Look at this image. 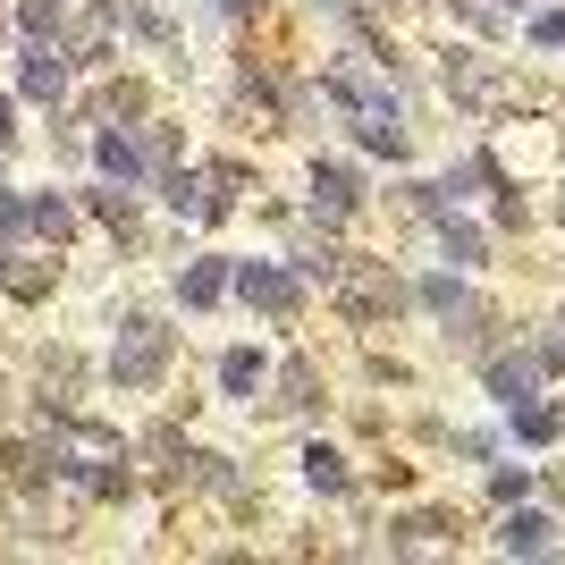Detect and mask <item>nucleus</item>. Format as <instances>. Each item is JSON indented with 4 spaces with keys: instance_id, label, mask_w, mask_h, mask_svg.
Masks as SVG:
<instances>
[{
    "instance_id": "nucleus-1",
    "label": "nucleus",
    "mask_w": 565,
    "mask_h": 565,
    "mask_svg": "<svg viewBox=\"0 0 565 565\" xmlns=\"http://www.w3.org/2000/svg\"><path fill=\"white\" fill-rule=\"evenodd\" d=\"M161 330H143V321H136V338H127V347H118V380H152V372H161Z\"/></svg>"
},
{
    "instance_id": "nucleus-2",
    "label": "nucleus",
    "mask_w": 565,
    "mask_h": 565,
    "mask_svg": "<svg viewBox=\"0 0 565 565\" xmlns=\"http://www.w3.org/2000/svg\"><path fill=\"white\" fill-rule=\"evenodd\" d=\"M236 287H245L262 312H296V279H287V270H262V262H254V270H245Z\"/></svg>"
},
{
    "instance_id": "nucleus-3",
    "label": "nucleus",
    "mask_w": 565,
    "mask_h": 565,
    "mask_svg": "<svg viewBox=\"0 0 565 565\" xmlns=\"http://www.w3.org/2000/svg\"><path fill=\"white\" fill-rule=\"evenodd\" d=\"M312 186H321V203H330V212L363 203V178H354V169H338V161H321V169H312Z\"/></svg>"
},
{
    "instance_id": "nucleus-4",
    "label": "nucleus",
    "mask_w": 565,
    "mask_h": 565,
    "mask_svg": "<svg viewBox=\"0 0 565 565\" xmlns=\"http://www.w3.org/2000/svg\"><path fill=\"white\" fill-rule=\"evenodd\" d=\"M363 143H372L380 161H405V127L388 110H363Z\"/></svg>"
},
{
    "instance_id": "nucleus-5",
    "label": "nucleus",
    "mask_w": 565,
    "mask_h": 565,
    "mask_svg": "<svg viewBox=\"0 0 565 565\" xmlns=\"http://www.w3.org/2000/svg\"><path fill=\"white\" fill-rule=\"evenodd\" d=\"M548 541H557V523H548V515H515V523H507V548H515V557H541Z\"/></svg>"
},
{
    "instance_id": "nucleus-6",
    "label": "nucleus",
    "mask_w": 565,
    "mask_h": 565,
    "mask_svg": "<svg viewBox=\"0 0 565 565\" xmlns=\"http://www.w3.org/2000/svg\"><path fill=\"white\" fill-rule=\"evenodd\" d=\"M220 287H228V270H220V262H203V270H186V279H178V296H186V305H212Z\"/></svg>"
},
{
    "instance_id": "nucleus-7",
    "label": "nucleus",
    "mask_w": 565,
    "mask_h": 565,
    "mask_svg": "<svg viewBox=\"0 0 565 565\" xmlns=\"http://www.w3.org/2000/svg\"><path fill=\"white\" fill-rule=\"evenodd\" d=\"M25 94H60V60H51V51H25Z\"/></svg>"
},
{
    "instance_id": "nucleus-8",
    "label": "nucleus",
    "mask_w": 565,
    "mask_h": 565,
    "mask_svg": "<svg viewBox=\"0 0 565 565\" xmlns=\"http://www.w3.org/2000/svg\"><path fill=\"white\" fill-rule=\"evenodd\" d=\"M305 465H312V490H347V465H338V456H330V448H312V456H305Z\"/></svg>"
},
{
    "instance_id": "nucleus-9",
    "label": "nucleus",
    "mask_w": 565,
    "mask_h": 565,
    "mask_svg": "<svg viewBox=\"0 0 565 565\" xmlns=\"http://www.w3.org/2000/svg\"><path fill=\"white\" fill-rule=\"evenodd\" d=\"M490 388H498V397H523V388H532V363H498Z\"/></svg>"
},
{
    "instance_id": "nucleus-10",
    "label": "nucleus",
    "mask_w": 565,
    "mask_h": 565,
    "mask_svg": "<svg viewBox=\"0 0 565 565\" xmlns=\"http://www.w3.org/2000/svg\"><path fill=\"white\" fill-rule=\"evenodd\" d=\"M515 430H523V439H557V414H548V405H523Z\"/></svg>"
},
{
    "instance_id": "nucleus-11",
    "label": "nucleus",
    "mask_w": 565,
    "mask_h": 565,
    "mask_svg": "<svg viewBox=\"0 0 565 565\" xmlns=\"http://www.w3.org/2000/svg\"><path fill=\"white\" fill-rule=\"evenodd\" d=\"M102 161H110L118 178H136V169H143V161H136V143H127V136H102Z\"/></svg>"
},
{
    "instance_id": "nucleus-12",
    "label": "nucleus",
    "mask_w": 565,
    "mask_h": 565,
    "mask_svg": "<svg viewBox=\"0 0 565 565\" xmlns=\"http://www.w3.org/2000/svg\"><path fill=\"white\" fill-rule=\"evenodd\" d=\"M220 380H228V388H254V380H262V354H228V363H220Z\"/></svg>"
},
{
    "instance_id": "nucleus-13",
    "label": "nucleus",
    "mask_w": 565,
    "mask_h": 565,
    "mask_svg": "<svg viewBox=\"0 0 565 565\" xmlns=\"http://www.w3.org/2000/svg\"><path fill=\"white\" fill-rule=\"evenodd\" d=\"M34 228H43V236H68V203H34Z\"/></svg>"
},
{
    "instance_id": "nucleus-14",
    "label": "nucleus",
    "mask_w": 565,
    "mask_h": 565,
    "mask_svg": "<svg viewBox=\"0 0 565 565\" xmlns=\"http://www.w3.org/2000/svg\"><path fill=\"white\" fill-rule=\"evenodd\" d=\"M532 34H541L548 51H565V18H541V25H532Z\"/></svg>"
},
{
    "instance_id": "nucleus-15",
    "label": "nucleus",
    "mask_w": 565,
    "mask_h": 565,
    "mask_svg": "<svg viewBox=\"0 0 565 565\" xmlns=\"http://www.w3.org/2000/svg\"><path fill=\"white\" fill-rule=\"evenodd\" d=\"M541 354H548V363H565V338H548V347H541Z\"/></svg>"
},
{
    "instance_id": "nucleus-16",
    "label": "nucleus",
    "mask_w": 565,
    "mask_h": 565,
    "mask_svg": "<svg viewBox=\"0 0 565 565\" xmlns=\"http://www.w3.org/2000/svg\"><path fill=\"white\" fill-rule=\"evenodd\" d=\"M0 136H9V102H0Z\"/></svg>"
},
{
    "instance_id": "nucleus-17",
    "label": "nucleus",
    "mask_w": 565,
    "mask_h": 565,
    "mask_svg": "<svg viewBox=\"0 0 565 565\" xmlns=\"http://www.w3.org/2000/svg\"><path fill=\"white\" fill-rule=\"evenodd\" d=\"M557 220H565V203H557Z\"/></svg>"
}]
</instances>
